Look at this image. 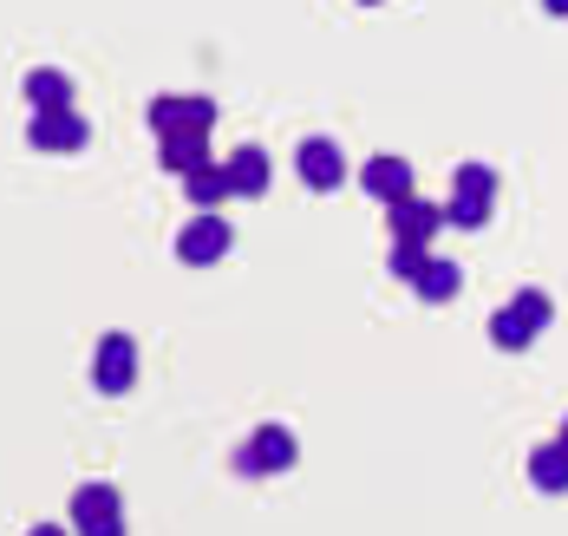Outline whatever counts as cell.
Returning <instances> with one entry per match:
<instances>
[{"instance_id": "cell-1", "label": "cell", "mask_w": 568, "mask_h": 536, "mask_svg": "<svg viewBox=\"0 0 568 536\" xmlns=\"http://www.w3.org/2000/svg\"><path fill=\"white\" fill-rule=\"evenodd\" d=\"M72 536H124V497L118 484H79L72 491Z\"/></svg>"}, {"instance_id": "cell-2", "label": "cell", "mask_w": 568, "mask_h": 536, "mask_svg": "<svg viewBox=\"0 0 568 536\" xmlns=\"http://www.w3.org/2000/svg\"><path fill=\"white\" fill-rule=\"evenodd\" d=\"M294 458H301V445H294V432H287V425H255V432H248V445L235 452V472H242V477H282Z\"/></svg>"}, {"instance_id": "cell-3", "label": "cell", "mask_w": 568, "mask_h": 536, "mask_svg": "<svg viewBox=\"0 0 568 536\" xmlns=\"http://www.w3.org/2000/svg\"><path fill=\"white\" fill-rule=\"evenodd\" d=\"M229 249H235V230H229L216 210H196L190 230L176 236V262H183V269H216Z\"/></svg>"}, {"instance_id": "cell-4", "label": "cell", "mask_w": 568, "mask_h": 536, "mask_svg": "<svg viewBox=\"0 0 568 536\" xmlns=\"http://www.w3.org/2000/svg\"><path fill=\"white\" fill-rule=\"evenodd\" d=\"M144 124L158 138H171V131H210L216 124V99H203V92H158Z\"/></svg>"}, {"instance_id": "cell-5", "label": "cell", "mask_w": 568, "mask_h": 536, "mask_svg": "<svg viewBox=\"0 0 568 536\" xmlns=\"http://www.w3.org/2000/svg\"><path fill=\"white\" fill-rule=\"evenodd\" d=\"M294 178L307 183V190H341L346 183V151L334 144V138H301L294 144Z\"/></svg>"}, {"instance_id": "cell-6", "label": "cell", "mask_w": 568, "mask_h": 536, "mask_svg": "<svg viewBox=\"0 0 568 536\" xmlns=\"http://www.w3.org/2000/svg\"><path fill=\"white\" fill-rule=\"evenodd\" d=\"M27 144H33V151H53V158H65V151H85V144H92V124L79 119V105H65V112H33V124H27Z\"/></svg>"}, {"instance_id": "cell-7", "label": "cell", "mask_w": 568, "mask_h": 536, "mask_svg": "<svg viewBox=\"0 0 568 536\" xmlns=\"http://www.w3.org/2000/svg\"><path fill=\"white\" fill-rule=\"evenodd\" d=\"M131 380H138V341H131V334H105V341H99V354H92V386H99V393H131Z\"/></svg>"}, {"instance_id": "cell-8", "label": "cell", "mask_w": 568, "mask_h": 536, "mask_svg": "<svg viewBox=\"0 0 568 536\" xmlns=\"http://www.w3.org/2000/svg\"><path fill=\"white\" fill-rule=\"evenodd\" d=\"M386 223H393V236H405V242H432L438 230H445V210H438V203H425V196L412 190V196L386 203Z\"/></svg>"}, {"instance_id": "cell-9", "label": "cell", "mask_w": 568, "mask_h": 536, "mask_svg": "<svg viewBox=\"0 0 568 536\" xmlns=\"http://www.w3.org/2000/svg\"><path fill=\"white\" fill-rule=\"evenodd\" d=\"M359 190L379 196V203H398V196H412V164L393 158V151H386V158H366V164H359Z\"/></svg>"}, {"instance_id": "cell-10", "label": "cell", "mask_w": 568, "mask_h": 536, "mask_svg": "<svg viewBox=\"0 0 568 536\" xmlns=\"http://www.w3.org/2000/svg\"><path fill=\"white\" fill-rule=\"evenodd\" d=\"M158 164H164L171 178L203 171V164H210V131H171V138H158Z\"/></svg>"}, {"instance_id": "cell-11", "label": "cell", "mask_w": 568, "mask_h": 536, "mask_svg": "<svg viewBox=\"0 0 568 536\" xmlns=\"http://www.w3.org/2000/svg\"><path fill=\"white\" fill-rule=\"evenodd\" d=\"M229 183H235V196H268V178H275V164H268V151L262 144H242V151H229Z\"/></svg>"}, {"instance_id": "cell-12", "label": "cell", "mask_w": 568, "mask_h": 536, "mask_svg": "<svg viewBox=\"0 0 568 536\" xmlns=\"http://www.w3.org/2000/svg\"><path fill=\"white\" fill-rule=\"evenodd\" d=\"M20 92H27L33 112H65V105H72V79H65L59 65H33V72L20 79Z\"/></svg>"}, {"instance_id": "cell-13", "label": "cell", "mask_w": 568, "mask_h": 536, "mask_svg": "<svg viewBox=\"0 0 568 536\" xmlns=\"http://www.w3.org/2000/svg\"><path fill=\"white\" fill-rule=\"evenodd\" d=\"M529 484H536L542 497H562L568 491V445L562 438H549V445L529 452Z\"/></svg>"}, {"instance_id": "cell-14", "label": "cell", "mask_w": 568, "mask_h": 536, "mask_svg": "<svg viewBox=\"0 0 568 536\" xmlns=\"http://www.w3.org/2000/svg\"><path fill=\"white\" fill-rule=\"evenodd\" d=\"M457 289H464V269H457L452 255H432V262H425V275L412 282V295L425 301V307H445Z\"/></svg>"}, {"instance_id": "cell-15", "label": "cell", "mask_w": 568, "mask_h": 536, "mask_svg": "<svg viewBox=\"0 0 568 536\" xmlns=\"http://www.w3.org/2000/svg\"><path fill=\"white\" fill-rule=\"evenodd\" d=\"M183 196H190V210H223L229 196H235V183H229L223 164H203V171L183 178Z\"/></svg>"}, {"instance_id": "cell-16", "label": "cell", "mask_w": 568, "mask_h": 536, "mask_svg": "<svg viewBox=\"0 0 568 536\" xmlns=\"http://www.w3.org/2000/svg\"><path fill=\"white\" fill-rule=\"evenodd\" d=\"M536 334H542V327H529L516 307H497V314H490V347H497V354H529Z\"/></svg>"}, {"instance_id": "cell-17", "label": "cell", "mask_w": 568, "mask_h": 536, "mask_svg": "<svg viewBox=\"0 0 568 536\" xmlns=\"http://www.w3.org/2000/svg\"><path fill=\"white\" fill-rule=\"evenodd\" d=\"M425 262H432V242H405V236H393V255H386V269H393L398 282H418V275H425Z\"/></svg>"}, {"instance_id": "cell-18", "label": "cell", "mask_w": 568, "mask_h": 536, "mask_svg": "<svg viewBox=\"0 0 568 536\" xmlns=\"http://www.w3.org/2000/svg\"><path fill=\"white\" fill-rule=\"evenodd\" d=\"M445 223H452V230H484V223H490V196H464V190H452Z\"/></svg>"}, {"instance_id": "cell-19", "label": "cell", "mask_w": 568, "mask_h": 536, "mask_svg": "<svg viewBox=\"0 0 568 536\" xmlns=\"http://www.w3.org/2000/svg\"><path fill=\"white\" fill-rule=\"evenodd\" d=\"M510 307L523 314V321H529V327H549V321H556V301L542 295V289H516Z\"/></svg>"}, {"instance_id": "cell-20", "label": "cell", "mask_w": 568, "mask_h": 536, "mask_svg": "<svg viewBox=\"0 0 568 536\" xmlns=\"http://www.w3.org/2000/svg\"><path fill=\"white\" fill-rule=\"evenodd\" d=\"M452 190H464V196H497V171L490 164H457Z\"/></svg>"}, {"instance_id": "cell-21", "label": "cell", "mask_w": 568, "mask_h": 536, "mask_svg": "<svg viewBox=\"0 0 568 536\" xmlns=\"http://www.w3.org/2000/svg\"><path fill=\"white\" fill-rule=\"evenodd\" d=\"M27 536H72V530H65V524H33Z\"/></svg>"}, {"instance_id": "cell-22", "label": "cell", "mask_w": 568, "mask_h": 536, "mask_svg": "<svg viewBox=\"0 0 568 536\" xmlns=\"http://www.w3.org/2000/svg\"><path fill=\"white\" fill-rule=\"evenodd\" d=\"M542 13H556V20H568V0H542Z\"/></svg>"}, {"instance_id": "cell-23", "label": "cell", "mask_w": 568, "mask_h": 536, "mask_svg": "<svg viewBox=\"0 0 568 536\" xmlns=\"http://www.w3.org/2000/svg\"><path fill=\"white\" fill-rule=\"evenodd\" d=\"M556 438H562V445H568V418H562V432H556Z\"/></svg>"}, {"instance_id": "cell-24", "label": "cell", "mask_w": 568, "mask_h": 536, "mask_svg": "<svg viewBox=\"0 0 568 536\" xmlns=\"http://www.w3.org/2000/svg\"><path fill=\"white\" fill-rule=\"evenodd\" d=\"M359 7H379V0H359Z\"/></svg>"}]
</instances>
